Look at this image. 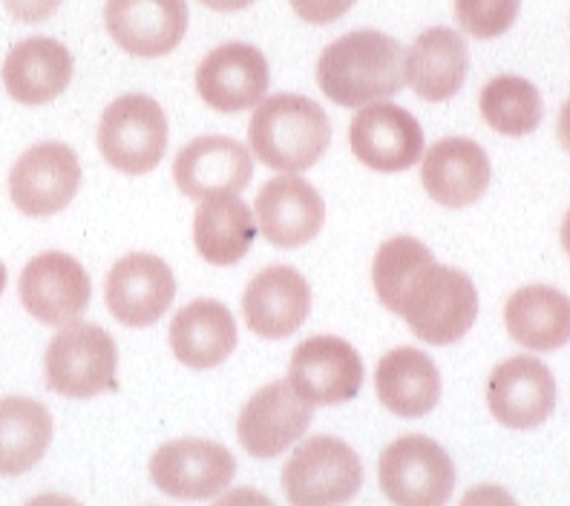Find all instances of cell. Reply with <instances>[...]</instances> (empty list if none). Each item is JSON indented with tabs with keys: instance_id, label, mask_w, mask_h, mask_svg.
I'll return each instance as SVG.
<instances>
[{
	"instance_id": "cell-37",
	"label": "cell",
	"mask_w": 570,
	"mask_h": 506,
	"mask_svg": "<svg viewBox=\"0 0 570 506\" xmlns=\"http://www.w3.org/2000/svg\"><path fill=\"white\" fill-rule=\"evenodd\" d=\"M199 3L214 9V12H243V9H248L257 0H199Z\"/></svg>"
},
{
	"instance_id": "cell-31",
	"label": "cell",
	"mask_w": 570,
	"mask_h": 506,
	"mask_svg": "<svg viewBox=\"0 0 570 506\" xmlns=\"http://www.w3.org/2000/svg\"><path fill=\"white\" fill-rule=\"evenodd\" d=\"M455 21L475 41L504 36L519 18L522 0H452Z\"/></svg>"
},
{
	"instance_id": "cell-13",
	"label": "cell",
	"mask_w": 570,
	"mask_h": 506,
	"mask_svg": "<svg viewBox=\"0 0 570 506\" xmlns=\"http://www.w3.org/2000/svg\"><path fill=\"white\" fill-rule=\"evenodd\" d=\"M176 277L170 265L156 254H127L112 265L105 282L107 311L127 328H147L159 323L174 306Z\"/></svg>"
},
{
	"instance_id": "cell-33",
	"label": "cell",
	"mask_w": 570,
	"mask_h": 506,
	"mask_svg": "<svg viewBox=\"0 0 570 506\" xmlns=\"http://www.w3.org/2000/svg\"><path fill=\"white\" fill-rule=\"evenodd\" d=\"M3 7L18 23H43L58 12L61 0H3Z\"/></svg>"
},
{
	"instance_id": "cell-14",
	"label": "cell",
	"mask_w": 570,
	"mask_h": 506,
	"mask_svg": "<svg viewBox=\"0 0 570 506\" xmlns=\"http://www.w3.org/2000/svg\"><path fill=\"white\" fill-rule=\"evenodd\" d=\"M272 70L263 49L243 41L214 47L196 67V92L210 110L234 116L268 96Z\"/></svg>"
},
{
	"instance_id": "cell-25",
	"label": "cell",
	"mask_w": 570,
	"mask_h": 506,
	"mask_svg": "<svg viewBox=\"0 0 570 506\" xmlns=\"http://www.w3.org/2000/svg\"><path fill=\"white\" fill-rule=\"evenodd\" d=\"M375 391L383 409L395 417H424L441 400V375L430 354L397 346L377 360Z\"/></svg>"
},
{
	"instance_id": "cell-17",
	"label": "cell",
	"mask_w": 570,
	"mask_h": 506,
	"mask_svg": "<svg viewBox=\"0 0 570 506\" xmlns=\"http://www.w3.org/2000/svg\"><path fill=\"white\" fill-rule=\"evenodd\" d=\"M254 179V156L228 136H199L176 153L174 181L188 199L237 196Z\"/></svg>"
},
{
	"instance_id": "cell-8",
	"label": "cell",
	"mask_w": 570,
	"mask_h": 506,
	"mask_svg": "<svg viewBox=\"0 0 570 506\" xmlns=\"http://www.w3.org/2000/svg\"><path fill=\"white\" fill-rule=\"evenodd\" d=\"M147 469L159 493L176 500H205L228 489L237 475V460L228 446L216 440L176 437L154 452Z\"/></svg>"
},
{
	"instance_id": "cell-12",
	"label": "cell",
	"mask_w": 570,
	"mask_h": 506,
	"mask_svg": "<svg viewBox=\"0 0 570 506\" xmlns=\"http://www.w3.org/2000/svg\"><path fill=\"white\" fill-rule=\"evenodd\" d=\"M348 147L361 165L377 173H404L424 159V130L404 107L375 101L348 125Z\"/></svg>"
},
{
	"instance_id": "cell-6",
	"label": "cell",
	"mask_w": 570,
	"mask_h": 506,
	"mask_svg": "<svg viewBox=\"0 0 570 506\" xmlns=\"http://www.w3.org/2000/svg\"><path fill=\"white\" fill-rule=\"evenodd\" d=\"M167 116L154 96L127 92L110 101L98 121V150L112 170L145 176L159 167L167 150Z\"/></svg>"
},
{
	"instance_id": "cell-15",
	"label": "cell",
	"mask_w": 570,
	"mask_h": 506,
	"mask_svg": "<svg viewBox=\"0 0 570 506\" xmlns=\"http://www.w3.org/2000/svg\"><path fill=\"white\" fill-rule=\"evenodd\" d=\"M312 417V403L303 400L292 383L274 380L248 397L237 417V437L250 458H277L306 435Z\"/></svg>"
},
{
	"instance_id": "cell-19",
	"label": "cell",
	"mask_w": 570,
	"mask_h": 506,
	"mask_svg": "<svg viewBox=\"0 0 570 506\" xmlns=\"http://www.w3.org/2000/svg\"><path fill=\"white\" fill-rule=\"evenodd\" d=\"M488 406L508 429H535L557 409V380L542 360L519 354L490 371Z\"/></svg>"
},
{
	"instance_id": "cell-9",
	"label": "cell",
	"mask_w": 570,
	"mask_h": 506,
	"mask_svg": "<svg viewBox=\"0 0 570 506\" xmlns=\"http://www.w3.org/2000/svg\"><path fill=\"white\" fill-rule=\"evenodd\" d=\"M81 161L61 141H38L9 170V199L23 216H56L81 188Z\"/></svg>"
},
{
	"instance_id": "cell-21",
	"label": "cell",
	"mask_w": 570,
	"mask_h": 506,
	"mask_svg": "<svg viewBox=\"0 0 570 506\" xmlns=\"http://www.w3.org/2000/svg\"><path fill=\"white\" fill-rule=\"evenodd\" d=\"M493 176L484 147L464 136H450L424 150L421 185L441 208H466L484 196Z\"/></svg>"
},
{
	"instance_id": "cell-4",
	"label": "cell",
	"mask_w": 570,
	"mask_h": 506,
	"mask_svg": "<svg viewBox=\"0 0 570 506\" xmlns=\"http://www.w3.org/2000/svg\"><path fill=\"white\" fill-rule=\"evenodd\" d=\"M119 351L107 328L96 323H70L49 340L43 354V375L56 395L70 400H90L116 389Z\"/></svg>"
},
{
	"instance_id": "cell-18",
	"label": "cell",
	"mask_w": 570,
	"mask_h": 506,
	"mask_svg": "<svg viewBox=\"0 0 570 506\" xmlns=\"http://www.w3.org/2000/svg\"><path fill=\"white\" fill-rule=\"evenodd\" d=\"M188 0H107L105 27L132 58L170 56L188 32Z\"/></svg>"
},
{
	"instance_id": "cell-3",
	"label": "cell",
	"mask_w": 570,
	"mask_h": 506,
	"mask_svg": "<svg viewBox=\"0 0 570 506\" xmlns=\"http://www.w3.org/2000/svg\"><path fill=\"white\" fill-rule=\"evenodd\" d=\"M397 317H404L417 340L430 346H452L473 328L479 317L475 282L459 268L430 262L406 288Z\"/></svg>"
},
{
	"instance_id": "cell-22",
	"label": "cell",
	"mask_w": 570,
	"mask_h": 506,
	"mask_svg": "<svg viewBox=\"0 0 570 506\" xmlns=\"http://www.w3.org/2000/svg\"><path fill=\"white\" fill-rule=\"evenodd\" d=\"M72 70L70 49L56 38L36 36L9 49L0 78L18 105L41 107L70 87Z\"/></svg>"
},
{
	"instance_id": "cell-26",
	"label": "cell",
	"mask_w": 570,
	"mask_h": 506,
	"mask_svg": "<svg viewBox=\"0 0 570 506\" xmlns=\"http://www.w3.org/2000/svg\"><path fill=\"white\" fill-rule=\"evenodd\" d=\"M504 326L522 348L557 351L570 343V297L553 285H524L504 306Z\"/></svg>"
},
{
	"instance_id": "cell-39",
	"label": "cell",
	"mask_w": 570,
	"mask_h": 506,
	"mask_svg": "<svg viewBox=\"0 0 570 506\" xmlns=\"http://www.w3.org/2000/svg\"><path fill=\"white\" fill-rule=\"evenodd\" d=\"M559 236H562V248H564V254H568V257H570V208H568V214H564V219H562V230H559Z\"/></svg>"
},
{
	"instance_id": "cell-28",
	"label": "cell",
	"mask_w": 570,
	"mask_h": 506,
	"mask_svg": "<svg viewBox=\"0 0 570 506\" xmlns=\"http://www.w3.org/2000/svg\"><path fill=\"white\" fill-rule=\"evenodd\" d=\"M52 415L43 403L23 395L0 397V478H18L47 455Z\"/></svg>"
},
{
	"instance_id": "cell-7",
	"label": "cell",
	"mask_w": 570,
	"mask_h": 506,
	"mask_svg": "<svg viewBox=\"0 0 570 506\" xmlns=\"http://www.w3.org/2000/svg\"><path fill=\"white\" fill-rule=\"evenodd\" d=\"M377 480L395 506H446L455 489V464L432 437L404 435L383 449Z\"/></svg>"
},
{
	"instance_id": "cell-29",
	"label": "cell",
	"mask_w": 570,
	"mask_h": 506,
	"mask_svg": "<svg viewBox=\"0 0 570 506\" xmlns=\"http://www.w3.org/2000/svg\"><path fill=\"white\" fill-rule=\"evenodd\" d=\"M479 112L490 130L508 139H522L542 125V92L522 76H495L481 90Z\"/></svg>"
},
{
	"instance_id": "cell-23",
	"label": "cell",
	"mask_w": 570,
	"mask_h": 506,
	"mask_svg": "<svg viewBox=\"0 0 570 506\" xmlns=\"http://www.w3.org/2000/svg\"><path fill=\"white\" fill-rule=\"evenodd\" d=\"M470 70V52L464 38L450 27H432L415 38L406 52L404 81L417 98L430 105L459 96Z\"/></svg>"
},
{
	"instance_id": "cell-30",
	"label": "cell",
	"mask_w": 570,
	"mask_h": 506,
	"mask_svg": "<svg viewBox=\"0 0 570 506\" xmlns=\"http://www.w3.org/2000/svg\"><path fill=\"white\" fill-rule=\"evenodd\" d=\"M430 262H435L432 250L415 236H392L377 248L375 262H372V285L386 311L401 314L406 288L415 274Z\"/></svg>"
},
{
	"instance_id": "cell-16",
	"label": "cell",
	"mask_w": 570,
	"mask_h": 506,
	"mask_svg": "<svg viewBox=\"0 0 570 506\" xmlns=\"http://www.w3.org/2000/svg\"><path fill=\"white\" fill-rule=\"evenodd\" d=\"M250 210L265 242L283 250L308 245L326 222L323 196L312 181L292 173H279L277 179L265 181Z\"/></svg>"
},
{
	"instance_id": "cell-36",
	"label": "cell",
	"mask_w": 570,
	"mask_h": 506,
	"mask_svg": "<svg viewBox=\"0 0 570 506\" xmlns=\"http://www.w3.org/2000/svg\"><path fill=\"white\" fill-rule=\"evenodd\" d=\"M23 506H83V504H78V500L70 498V495L43 493V495H36V498H29Z\"/></svg>"
},
{
	"instance_id": "cell-24",
	"label": "cell",
	"mask_w": 570,
	"mask_h": 506,
	"mask_svg": "<svg viewBox=\"0 0 570 506\" xmlns=\"http://www.w3.org/2000/svg\"><path fill=\"white\" fill-rule=\"evenodd\" d=\"M170 348L181 366L208 371L225 363L237 348V319L219 299H194L179 308L170 323Z\"/></svg>"
},
{
	"instance_id": "cell-34",
	"label": "cell",
	"mask_w": 570,
	"mask_h": 506,
	"mask_svg": "<svg viewBox=\"0 0 570 506\" xmlns=\"http://www.w3.org/2000/svg\"><path fill=\"white\" fill-rule=\"evenodd\" d=\"M459 506H519L513 495L499 484H479L473 489H466Z\"/></svg>"
},
{
	"instance_id": "cell-38",
	"label": "cell",
	"mask_w": 570,
	"mask_h": 506,
	"mask_svg": "<svg viewBox=\"0 0 570 506\" xmlns=\"http://www.w3.org/2000/svg\"><path fill=\"white\" fill-rule=\"evenodd\" d=\"M557 139H559V145H562L564 150H568V153H570V98L562 105V110H559Z\"/></svg>"
},
{
	"instance_id": "cell-27",
	"label": "cell",
	"mask_w": 570,
	"mask_h": 506,
	"mask_svg": "<svg viewBox=\"0 0 570 506\" xmlns=\"http://www.w3.org/2000/svg\"><path fill=\"white\" fill-rule=\"evenodd\" d=\"M254 210L239 196L205 199L194 216V245L199 257L216 268L237 265L257 239Z\"/></svg>"
},
{
	"instance_id": "cell-32",
	"label": "cell",
	"mask_w": 570,
	"mask_h": 506,
	"mask_svg": "<svg viewBox=\"0 0 570 506\" xmlns=\"http://www.w3.org/2000/svg\"><path fill=\"white\" fill-rule=\"evenodd\" d=\"M288 3H292L299 21L314 23V27H328V23L341 21L357 0H288Z\"/></svg>"
},
{
	"instance_id": "cell-35",
	"label": "cell",
	"mask_w": 570,
	"mask_h": 506,
	"mask_svg": "<svg viewBox=\"0 0 570 506\" xmlns=\"http://www.w3.org/2000/svg\"><path fill=\"white\" fill-rule=\"evenodd\" d=\"M214 506H274V500L268 495H263L259 489H250V486H237L225 493L223 498H216Z\"/></svg>"
},
{
	"instance_id": "cell-5",
	"label": "cell",
	"mask_w": 570,
	"mask_h": 506,
	"mask_svg": "<svg viewBox=\"0 0 570 506\" xmlns=\"http://www.w3.org/2000/svg\"><path fill=\"white\" fill-rule=\"evenodd\" d=\"M361 486V458L341 437H306L283 466V493L292 506L348 504Z\"/></svg>"
},
{
	"instance_id": "cell-10",
	"label": "cell",
	"mask_w": 570,
	"mask_h": 506,
	"mask_svg": "<svg viewBox=\"0 0 570 506\" xmlns=\"http://www.w3.org/2000/svg\"><path fill=\"white\" fill-rule=\"evenodd\" d=\"M18 297L29 317H36L41 326L63 328L76 323L90 306V274L70 254L47 250L23 265Z\"/></svg>"
},
{
	"instance_id": "cell-2",
	"label": "cell",
	"mask_w": 570,
	"mask_h": 506,
	"mask_svg": "<svg viewBox=\"0 0 570 506\" xmlns=\"http://www.w3.org/2000/svg\"><path fill=\"white\" fill-rule=\"evenodd\" d=\"M250 153L277 173H303L326 156L332 121L317 101L297 92L263 98L248 125Z\"/></svg>"
},
{
	"instance_id": "cell-40",
	"label": "cell",
	"mask_w": 570,
	"mask_h": 506,
	"mask_svg": "<svg viewBox=\"0 0 570 506\" xmlns=\"http://www.w3.org/2000/svg\"><path fill=\"white\" fill-rule=\"evenodd\" d=\"M7 277H9L7 265L0 262V297H3V291H7Z\"/></svg>"
},
{
	"instance_id": "cell-20",
	"label": "cell",
	"mask_w": 570,
	"mask_h": 506,
	"mask_svg": "<svg viewBox=\"0 0 570 506\" xmlns=\"http://www.w3.org/2000/svg\"><path fill=\"white\" fill-rule=\"evenodd\" d=\"M312 314V285L292 265H272L245 285L243 317L263 340L292 337Z\"/></svg>"
},
{
	"instance_id": "cell-11",
	"label": "cell",
	"mask_w": 570,
	"mask_h": 506,
	"mask_svg": "<svg viewBox=\"0 0 570 506\" xmlns=\"http://www.w3.org/2000/svg\"><path fill=\"white\" fill-rule=\"evenodd\" d=\"M285 380L312 406H337L355 400L361 391L363 360L343 337L317 334L294 348Z\"/></svg>"
},
{
	"instance_id": "cell-1",
	"label": "cell",
	"mask_w": 570,
	"mask_h": 506,
	"mask_svg": "<svg viewBox=\"0 0 570 506\" xmlns=\"http://www.w3.org/2000/svg\"><path fill=\"white\" fill-rule=\"evenodd\" d=\"M406 49L377 29H355L328 43L317 58V87L337 107L386 101L404 87Z\"/></svg>"
}]
</instances>
